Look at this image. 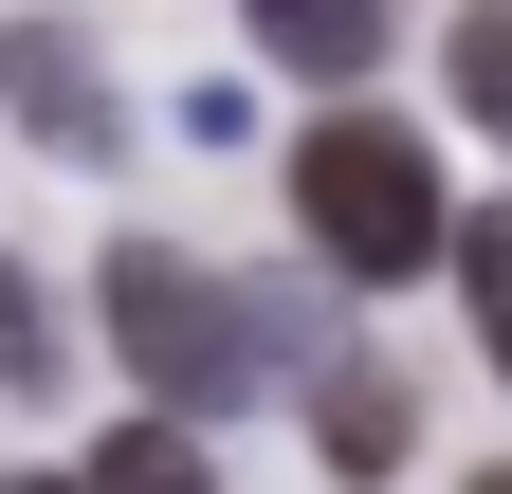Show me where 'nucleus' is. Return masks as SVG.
Listing matches in <instances>:
<instances>
[{
    "label": "nucleus",
    "instance_id": "nucleus-5",
    "mask_svg": "<svg viewBox=\"0 0 512 494\" xmlns=\"http://www.w3.org/2000/svg\"><path fill=\"white\" fill-rule=\"evenodd\" d=\"M256 37H275L293 74H384V19H366V0H275Z\"/></svg>",
    "mask_w": 512,
    "mask_h": 494
},
{
    "label": "nucleus",
    "instance_id": "nucleus-2",
    "mask_svg": "<svg viewBox=\"0 0 512 494\" xmlns=\"http://www.w3.org/2000/svg\"><path fill=\"white\" fill-rule=\"evenodd\" d=\"M293 202H311V238H330V275H421V257H458L439 165H421L403 129H311V147H293Z\"/></svg>",
    "mask_w": 512,
    "mask_h": 494
},
{
    "label": "nucleus",
    "instance_id": "nucleus-7",
    "mask_svg": "<svg viewBox=\"0 0 512 494\" xmlns=\"http://www.w3.org/2000/svg\"><path fill=\"white\" fill-rule=\"evenodd\" d=\"M439 74H458V110H476V129L512 147V0H494V19H458V37H439Z\"/></svg>",
    "mask_w": 512,
    "mask_h": 494
},
{
    "label": "nucleus",
    "instance_id": "nucleus-4",
    "mask_svg": "<svg viewBox=\"0 0 512 494\" xmlns=\"http://www.w3.org/2000/svg\"><path fill=\"white\" fill-rule=\"evenodd\" d=\"M311 440H330V476H403V440H421V403L384 385V366H330V385H311Z\"/></svg>",
    "mask_w": 512,
    "mask_h": 494
},
{
    "label": "nucleus",
    "instance_id": "nucleus-6",
    "mask_svg": "<svg viewBox=\"0 0 512 494\" xmlns=\"http://www.w3.org/2000/svg\"><path fill=\"white\" fill-rule=\"evenodd\" d=\"M74 494H220V476H202V440H183V421H128V440H110Z\"/></svg>",
    "mask_w": 512,
    "mask_h": 494
},
{
    "label": "nucleus",
    "instance_id": "nucleus-11",
    "mask_svg": "<svg viewBox=\"0 0 512 494\" xmlns=\"http://www.w3.org/2000/svg\"><path fill=\"white\" fill-rule=\"evenodd\" d=\"M19 494H55V476H19Z\"/></svg>",
    "mask_w": 512,
    "mask_h": 494
},
{
    "label": "nucleus",
    "instance_id": "nucleus-8",
    "mask_svg": "<svg viewBox=\"0 0 512 494\" xmlns=\"http://www.w3.org/2000/svg\"><path fill=\"white\" fill-rule=\"evenodd\" d=\"M458 275H476V330H494V366H512V202L458 220Z\"/></svg>",
    "mask_w": 512,
    "mask_h": 494
},
{
    "label": "nucleus",
    "instance_id": "nucleus-10",
    "mask_svg": "<svg viewBox=\"0 0 512 494\" xmlns=\"http://www.w3.org/2000/svg\"><path fill=\"white\" fill-rule=\"evenodd\" d=\"M476 494H512V458H494V476H476Z\"/></svg>",
    "mask_w": 512,
    "mask_h": 494
},
{
    "label": "nucleus",
    "instance_id": "nucleus-9",
    "mask_svg": "<svg viewBox=\"0 0 512 494\" xmlns=\"http://www.w3.org/2000/svg\"><path fill=\"white\" fill-rule=\"evenodd\" d=\"M37 366H55V330H37V293L0 275V385H37Z\"/></svg>",
    "mask_w": 512,
    "mask_h": 494
},
{
    "label": "nucleus",
    "instance_id": "nucleus-3",
    "mask_svg": "<svg viewBox=\"0 0 512 494\" xmlns=\"http://www.w3.org/2000/svg\"><path fill=\"white\" fill-rule=\"evenodd\" d=\"M0 92H19V129H37L55 165H92V147H110V74H92V37H74V19H0Z\"/></svg>",
    "mask_w": 512,
    "mask_h": 494
},
{
    "label": "nucleus",
    "instance_id": "nucleus-1",
    "mask_svg": "<svg viewBox=\"0 0 512 494\" xmlns=\"http://www.w3.org/2000/svg\"><path fill=\"white\" fill-rule=\"evenodd\" d=\"M110 348H128V385H147L165 421H220V403L256 385V312H238L202 257H165V238L110 257Z\"/></svg>",
    "mask_w": 512,
    "mask_h": 494
}]
</instances>
